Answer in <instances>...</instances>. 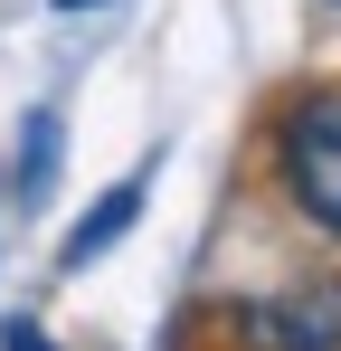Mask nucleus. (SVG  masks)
<instances>
[{"label": "nucleus", "instance_id": "obj_1", "mask_svg": "<svg viewBox=\"0 0 341 351\" xmlns=\"http://www.w3.org/2000/svg\"><path fill=\"white\" fill-rule=\"evenodd\" d=\"M275 171H284V199H294L323 237H341V86L284 105V123H275Z\"/></svg>", "mask_w": 341, "mask_h": 351}, {"label": "nucleus", "instance_id": "obj_2", "mask_svg": "<svg viewBox=\"0 0 341 351\" xmlns=\"http://www.w3.org/2000/svg\"><path fill=\"white\" fill-rule=\"evenodd\" d=\"M237 342L247 351H341V285L313 276V285L237 304Z\"/></svg>", "mask_w": 341, "mask_h": 351}, {"label": "nucleus", "instance_id": "obj_3", "mask_svg": "<svg viewBox=\"0 0 341 351\" xmlns=\"http://www.w3.org/2000/svg\"><path fill=\"white\" fill-rule=\"evenodd\" d=\"M133 209H142V180H114L105 199H95V209H86V219L66 228V247H57V266H66V276H76V266H95V256H105L114 237L133 228Z\"/></svg>", "mask_w": 341, "mask_h": 351}, {"label": "nucleus", "instance_id": "obj_4", "mask_svg": "<svg viewBox=\"0 0 341 351\" xmlns=\"http://www.w3.org/2000/svg\"><path fill=\"white\" fill-rule=\"evenodd\" d=\"M48 171H57V123L29 114V162H19V180H29V190H19V199H48Z\"/></svg>", "mask_w": 341, "mask_h": 351}, {"label": "nucleus", "instance_id": "obj_5", "mask_svg": "<svg viewBox=\"0 0 341 351\" xmlns=\"http://www.w3.org/2000/svg\"><path fill=\"white\" fill-rule=\"evenodd\" d=\"M0 351H57V342L29 323V313H10V323H0Z\"/></svg>", "mask_w": 341, "mask_h": 351}, {"label": "nucleus", "instance_id": "obj_6", "mask_svg": "<svg viewBox=\"0 0 341 351\" xmlns=\"http://www.w3.org/2000/svg\"><path fill=\"white\" fill-rule=\"evenodd\" d=\"M332 10H341V0H332Z\"/></svg>", "mask_w": 341, "mask_h": 351}]
</instances>
